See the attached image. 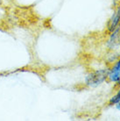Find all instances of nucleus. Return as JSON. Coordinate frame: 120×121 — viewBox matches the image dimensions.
<instances>
[{
    "instance_id": "3",
    "label": "nucleus",
    "mask_w": 120,
    "mask_h": 121,
    "mask_svg": "<svg viewBox=\"0 0 120 121\" xmlns=\"http://www.w3.org/2000/svg\"><path fill=\"white\" fill-rule=\"evenodd\" d=\"M120 44V26H117L114 31L111 32V38L108 41V46L110 48H114L115 47Z\"/></svg>"
},
{
    "instance_id": "7",
    "label": "nucleus",
    "mask_w": 120,
    "mask_h": 121,
    "mask_svg": "<svg viewBox=\"0 0 120 121\" xmlns=\"http://www.w3.org/2000/svg\"><path fill=\"white\" fill-rule=\"evenodd\" d=\"M2 2H3V0H0V4H2Z\"/></svg>"
},
{
    "instance_id": "5",
    "label": "nucleus",
    "mask_w": 120,
    "mask_h": 121,
    "mask_svg": "<svg viewBox=\"0 0 120 121\" xmlns=\"http://www.w3.org/2000/svg\"><path fill=\"white\" fill-rule=\"evenodd\" d=\"M118 102H120V89L119 91H118V92L117 93V95H115L114 97H112L111 99V101H110V104H117Z\"/></svg>"
},
{
    "instance_id": "2",
    "label": "nucleus",
    "mask_w": 120,
    "mask_h": 121,
    "mask_svg": "<svg viewBox=\"0 0 120 121\" xmlns=\"http://www.w3.org/2000/svg\"><path fill=\"white\" fill-rule=\"evenodd\" d=\"M108 78L111 82H120V59L108 72Z\"/></svg>"
},
{
    "instance_id": "1",
    "label": "nucleus",
    "mask_w": 120,
    "mask_h": 121,
    "mask_svg": "<svg viewBox=\"0 0 120 121\" xmlns=\"http://www.w3.org/2000/svg\"><path fill=\"white\" fill-rule=\"evenodd\" d=\"M108 72L109 70L107 69H100L90 73L85 79L86 84L92 88L99 86L104 82L106 78H108Z\"/></svg>"
},
{
    "instance_id": "4",
    "label": "nucleus",
    "mask_w": 120,
    "mask_h": 121,
    "mask_svg": "<svg viewBox=\"0 0 120 121\" xmlns=\"http://www.w3.org/2000/svg\"><path fill=\"white\" fill-rule=\"evenodd\" d=\"M118 25H120V4L117 6V10L115 12L113 17L111 18L110 20V25H109V31L112 32L114 31L116 28L118 26Z\"/></svg>"
},
{
    "instance_id": "6",
    "label": "nucleus",
    "mask_w": 120,
    "mask_h": 121,
    "mask_svg": "<svg viewBox=\"0 0 120 121\" xmlns=\"http://www.w3.org/2000/svg\"><path fill=\"white\" fill-rule=\"evenodd\" d=\"M116 106H117V108L118 110H120V102H118L117 104H116Z\"/></svg>"
}]
</instances>
